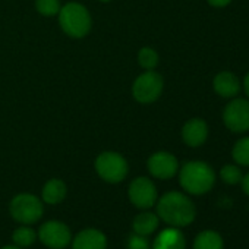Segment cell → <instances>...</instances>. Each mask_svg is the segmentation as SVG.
<instances>
[{"instance_id":"obj_1","label":"cell","mask_w":249,"mask_h":249,"mask_svg":"<svg viewBox=\"0 0 249 249\" xmlns=\"http://www.w3.org/2000/svg\"><path fill=\"white\" fill-rule=\"evenodd\" d=\"M157 215L172 227H186L196 217V207L192 199L183 192L170 191L157 199Z\"/></svg>"},{"instance_id":"obj_2","label":"cell","mask_w":249,"mask_h":249,"mask_svg":"<svg viewBox=\"0 0 249 249\" xmlns=\"http://www.w3.org/2000/svg\"><path fill=\"white\" fill-rule=\"evenodd\" d=\"M179 183L182 189L189 195H204L210 192L215 185V172L214 169L201 160H192L185 163L179 169Z\"/></svg>"},{"instance_id":"obj_3","label":"cell","mask_w":249,"mask_h":249,"mask_svg":"<svg viewBox=\"0 0 249 249\" xmlns=\"http://www.w3.org/2000/svg\"><path fill=\"white\" fill-rule=\"evenodd\" d=\"M59 24L63 33L72 38H84L92 27V18L88 9L76 2H69L60 8Z\"/></svg>"},{"instance_id":"obj_4","label":"cell","mask_w":249,"mask_h":249,"mask_svg":"<svg viewBox=\"0 0 249 249\" xmlns=\"http://www.w3.org/2000/svg\"><path fill=\"white\" fill-rule=\"evenodd\" d=\"M95 172L107 183H120L126 179L129 166L122 154L116 151H104L95 159Z\"/></svg>"},{"instance_id":"obj_5","label":"cell","mask_w":249,"mask_h":249,"mask_svg":"<svg viewBox=\"0 0 249 249\" xmlns=\"http://www.w3.org/2000/svg\"><path fill=\"white\" fill-rule=\"evenodd\" d=\"M12 218L21 224H34L41 220L44 214L43 202L33 194H18L9 204Z\"/></svg>"},{"instance_id":"obj_6","label":"cell","mask_w":249,"mask_h":249,"mask_svg":"<svg viewBox=\"0 0 249 249\" xmlns=\"http://www.w3.org/2000/svg\"><path fill=\"white\" fill-rule=\"evenodd\" d=\"M163 88H164L163 76L156 71H147L134 81L132 95L141 104H151L160 98Z\"/></svg>"},{"instance_id":"obj_7","label":"cell","mask_w":249,"mask_h":249,"mask_svg":"<svg viewBox=\"0 0 249 249\" xmlns=\"http://www.w3.org/2000/svg\"><path fill=\"white\" fill-rule=\"evenodd\" d=\"M223 123L233 134L249 132V98H230L223 110Z\"/></svg>"},{"instance_id":"obj_8","label":"cell","mask_w":249,"mask_h":249,"mask_svg":"<svg viewBox=\"0 0 249 249\" xmlns=\"http://www.w3.org/2000/svg\"><path fill=\"white\" fill-rule=\"evenodd\" d=\"M37 236L49 249H65L72 242V231L69 226L57 220H49L43 223Z\"/></svg>"},{"instance_id":"obj_9","label":"cell","mask_w":249,"mask_h":249,"mask_svg":"<svg viewBox=\"0 0 249 249\" xmlns=\"http://www.w3.org/2000/svg\"><path fill=\"white\" fill-rule=\"evenodd\" d=\"M129 201L140 210H150L159 199L157 188L154 182L147 176L135 178L128 188Z\"/></svg>"},{"instance_id":"obj_10","label":"cell","mask_w":249,"mask_h":249,"mask_svg":"<svg viewBox=\"0 0 249 249\" xmlns=\"http://www.w3.org/2000/svg\"><path fill=\"white\" fill-rule=\"evenodd\" d=\"M147 167L153 178L160 180H169L178 175L179 161L169 151H157L150 156L147 161Z\"/></svg>"},{"instance_id":"obj_11","label":"cell","mask_w":249,"mask_h":249,"mask_svg":"<svg viewBox=\"0 0 249 249\" xmlns=\"http://www.w3.org/2000/svg\"><path fill=\"white\" fill-rule=\"evenodd\" d=\"M210 134L208 123L201 117H192L182 126V140L191 148L202 147Z\"/></svg>"},{"instance_id":"obj_12","label":"cell","mask_w":249,"mask_h":249,"mask_svg":"<svg viewBox=\"0 0 249 249\" xmlns=\"http://www.w3.org/2000/svg\"><path fill=\"white\" fill-rule=\"evenodd\" d=\"M213 89L221 98L230 100L239 95L242 89V82L236 73L230 71H221L213 79Z\"/></svg>"},{"instance_id":"obj_13","label":"cell","mask_w":249,"mask_h":249,"mask_svg":"<svg viewBox=\"0 0 249 249\" xmlns=\"http://www.w3.org/2000/svg\"><path fill=\"white\" fill-rule=\"evenodd\" d=\"M72 249H107L106 234L94 227L82 229L73 237Z\"/></svg>"},{"instance_id":"obj_14","label":"cell","mask_w":249,"mask_h":249,"mask_svg":"<svg viewBox=\"0 0 249 249\" xmlns=\"http://www.w3.org/2000/svg\"><path fill=\"white\" fill-rule=\"evenodd\" d=\"M151 249H186L185 234L178 227L170 226L156 236Z\"/></svg>"},{"instance_id":"obj_15","label":"cell","mask_w":249,"mask_h":249,"mask_svg":"<svg viewBox=\"0 0 249 249\" xmlns=\"http://www.w3.org/2000/svg\"><path fill=\"white\" fill-rule=\"evenodd\" d=\"M68 194V188L63 180L60 179H50L46 182L41 191L43 201L49 205H57L60 204Z\"/></svg>"},{"instance_id":"obj_16","label":"cell","mask_w":249,"mask_h":249,"mask_svg":"<svg viewBox=\"0 0 249 249\" xmlns=\"http://www.w3.org/2000/svg\"><path fill=\"white\" fill-rule=\"evenodd\" d=\"M159 224H160V218L157 214H154L151 211H142L141 214H138L134 218L132 229H134V233L148 237L159 229Z\"/></svg>"},{"instance_id":"obj_17","label":"cell","mask_w":249,"mask_h":249,"mask_svg":"<svg viewBox=\"0 0 249 249\" xmlns=\"http://www.w3.org/2000/svg\"><path fill=\"white\" fill-rule=\"evenodd\" d=\"M192 249H224V242L218 231L204 230L196 234Z\"/></svg>"},{"instance_id":"obj_18","label":"cell","mask_w":249,"mask_h":249,"mask_svg":"<svg viewBox=\"0 0 249 249\" xmlns=\"http://www.w3.org/2000/svg\"><path fill=\"white\" fill-rule=\"evenodd\" d=\"M12 240H14V245L19 248H28L34 245V242L37 240V231L28 224H22L21 227L14 230Z\"/></svg>"},{"instance_id":"obj_19","label":"cell","mask_w":249,"mask_h":249,"mask_svg":"<svg viewBox=\"0 0 249 249\" xmlns=\"http://www.w3.org/2000/svg\"><path fill=\"white\" fill-rule=\"evenodd\" d=\"M231 159L237 166L249 167V137L237 140L231 148Z\"/></svg>"},{"instance_id":"obj_20","label":"cell","mask_w":249,"mask_h":249,"mask_svg":"<svg viewBox=\"0 0 249 249\" xmlns=\"http://www.w3.org/2000/svg\"><path fill=\"white\" fill-rule=\"evenodd\" d=\"M160 62L159 53L153 47H142L138 52V65L145 71H154Z\"/></svg>"},{"instance_id":"obj_21","label":"cell","mask_w":249,"mask_h":249,"mask_svg":"<svg viewBox=\"0 0 249 249\" xmlns=\"http://www.w3.org/2000/svg\"><path fill=\"white\" fill-rule=\"evenodd\" d=\"M242 178H243L242 169H240V166H237L236 163H234V164H224V166L220 169V179H221L226 185H230V186L239 185L240 180H242Z\"/></svg>"},{"instance_id":"obj_22","label":"cell","mask_w":249,"mask_h":249,"mask_svg":"<svg viewBox=\"0 0 249 249\" xmlns=\"http://www.w3.org/2000/svg\"><path fill=\"white\" fill-rule=\"evenodd\" d=\"M60 8V0H36V9L43 17H56Z\"/></svg>"},{"instance_id":"obj_23","label":"cell","mask_w":249,"mask_h":249,"mask_svg":"<svg viewBox=\"0 0 249 249\" xmlns=\"http://www.w3.org/2000/svg\"><path fill=\"white\" fill-rule=\"evenodd\" d=\"M126 249H151V243L147 239V236L134 233L128 237Z\"/></svg>"},{"instance_id":"obj_24","label":"cell","mask_w":249,"mask_h":249,"mask_svg":"<svg viewBox=\"0 0 249 249\" xmlns=\"http://www.w3.org/2000/svg\"><path fill=\"white\" fill-rule=\"evenodd\" d=\"M233 0H207V3L211 6V8H215V9H223V8H227Z\"/></svg>"},{"instance_id":"obj_25","label":"cell","mask_w":249,"mask_h":249,"mask_svg":"<svg viewBox=\"0 0 249 249\" xmlns=\"http://www.w3.org/2000/svg\"><path fill=\"white\" fill-rule=\"evenodd\" d=\"M240 185H242L243 194L249 196V173L243 175V178H242V180H240Z\"/></svg>"},{"instance_id":"obj_26","label":"cell","mask_w":249,"mask_h":249,"mask_svg":"<svg viewBox=\"0 0 249 249\" xmlns=\"http://www.w3.org/2000/svg\"><path fill=\"white\" fill-rule=\"evenodd\" d=\"M242 88H243V92H245V95L249 98V72H248V73L245 75V78H243Z\"/></svg>"},{"instance_id":"obj_27","label":"cell","mask_w":249,"mask_h":249,"mask_svg":"<svg viewBox=\"0 0 249 249\" xmlns=\"http://www.w3.org/2000/svg\"><path fill=\"white\" fill-rule=\"evenodd\" d=\"M0 249H22V248H19V246H17V245H6V246L0 248Z\"/></svg>"},{"instance_id":"obj_28","label":"cell","mask_w":249,"mask_h":249,"mask_svg":"<svg viewBox=\"0 0 249 249\" xmlns=\"http://www.w3.org/2000/svg\"><path fill=\"white\" fill-rule=\"evenodd\" d=\"M98 2H101V3H108V2H111V0H98Z\"/></svg>"}]
</instances>
